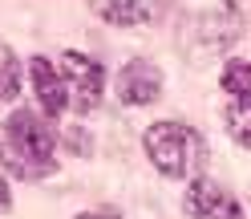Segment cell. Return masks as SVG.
Segmentation results:
<instances>
[{"instance_id": "1", "label": "cell", "mask_w": 251, "mask_h": 219, "mask_svg": "<svg viewBox=\"0 0 251 219\" xmlns=\"http://www.w3.org/2000/svg\"><path fill=\"white\" fill-rule=\"evenodd\" d=\"M53 146L57 138L33 110H12L4 122V142H0V159L8 163L12 175L21 179H41L57 166L53 163Z\"/></svg>"}, {"instance_id": "2", "label": "cell", "mask_w": 251, "mask_h": 219, "mask_svg": "<svg viewBox=\"0 0 251 219\" xmlns=\"http://www.w3.org/2000/svg\"><path fill=\"white\" fill-rule=\"evenodd\" d=\"M142 146L166 179H191L202 170V159H207V146H202L199 130L182 126V122H154L142 138Z\"/></svg>"}, {"instance_id": "3", "label": "cell", "mask_w": 251, "mask_h": 219, "mask_svg": "<svg viewBox=\"0 0 251 219\" xmlns=\"http://www.w3.org/2000/svg\"><path fill=\"white\" fill-rule=\"evenodd\" d=\"M61 77H65V85H69V106L73 110H81V114H89V110H98L101 102V85H105V73L101 65L93 57L85 53H61Z\"/></svg>"}, {"instance_id": "4", "label": "cell", "mask_w": 251, "mask_h": 219, "mask_svg": "<svg viewBox=\"0 0 251 219\" xmlns=\"http://www.w3.org/2000/svg\"><path fill=\"white\" fill-rule=\"evenodd\" d=\"M182 207H186L191 219H243V207L235 203V195H227L211 179H191Z\"/></svg>"}, {"instance_id": "5", "label": "cell", "mask_w": 251, "mask_h": 219, "mask_svg": "<svg viewBox=\"0 0 251 219\" xmlns=\"http://www.w3.org/2000/svg\"><path fill=\"white\" fill-rule=\"evenodd\" d=\"M158 93H162V69L154 65V61L134 57V61L122 65V73H118V98L126 106H150V102H158Z\"/></svg>"}, {"instance_id": "6", "label": "cell", "mask_w": 251, "mask_h": 219, "mask_svg": "<svg viewBox=\"0 0 251 219\" xmlns=\"http://www.w3.org/2000/svg\"><path fill=\"white\" fill-rule=\"evenodd\" d=\"M243 33V12L235 8V4H219L215 12H202V17L195 21V41H199V49H227L231 41H239Z\"/></svg>"}, {"instance_id": "7", "label": "cell", "mask_w": 251, "mask_h": 219, "mask_svg": "<svg viewBox=\"0 0 251 219\" xmlns=\"http://www.w3.org/2000/svg\"><path fill=\"white\" fill-rule=\"evenodd\" d=\"M28 77H33V93H37L41 110L49 118H57L61 110L69 106V85H65V77H61V69L49 57H33L28 61Z\"/></svg>"}, {"instance_id": "8", "label": "cell", "mask_w": 251, "mask_h": 219, "mask_svg": "<svg viewBox=\"0 0 251 219\" xmlns=\"http://www.w3.org/2000/svg\"><path fill=\"white\" fill-rule=\"evenodd\" d=\"M89 4H93V12H98L101 21L122 25V28L154 21V0H89Z\"/></svg>"}, {"instance_id": "9", "label": "cell", "mask_w": 251, "mask_h": 219, "mask_svg": "<svg viewBox=\"0 0 251 219\" xmlns=\"http://www.w3.org/2000/svg\"><path fill=\"white\" fill-rule=\"evenodd\" d=\"M223 126L239 146H251V98H231L223 106Z\"/></svg>"}, {"instance_id": "10", "label": "cell", "mask_w": 251, "mask_h": 219, "mask_svg": "<svg viewBox=\"0 0 251 219\" xmlns=\"http://www.w3.org/2000/svg\"><path fill=\"white\" fill-rule=\"evenodd\" d=\"M21 93V61L8 45H0V106H8Z\"/></svg>"}, {"instance_id": "11", "label": "cell", "mask_w": 251, "mask_h": 219, "mask_svg": "<svg viewBox=\"0 0 251 219\" xmlns=\"http://www.w3.org/2000/svg\"><path fill=\"white\" fill-rule=\"evenodd\" d=\"M223 89L231 98H251V61H227L223 65Z\"/></svg>"}, {"instance_id": "12", "label": "cell", "mask_w": 251, "mask_h": 219, "mask_svg": "<svg viewBox=\"0 0 251 219\" xmlns=\"http://www.w3.org/2000/svg\"><path fill=\"white\" fill-rule=\"evenodd\" d=\"M77 219H118V211L114 207H98V211H81Z\"/></svg>"}, {"instance_id": "13", "label": "cell", "mask_w": 251, "mask_h": 219, "mask_svg": "<svg viewBox=\"0 0 251 219\" xmlns=\"http://www.w3.org/2000/svg\"><path fill=\"white\" fill-rule=\"evenodd\" d=\"M8 203H12V195H8V183H4V175H0V211H8Z\"/></svg>"}, {"instance_id": "14", "label": "cell", "mask_w": 251, "mask_h": 219, "mask_svg": "<svg viewBox=\"0 0 251 219\" xmlns=\"http://www.w3.org/2000/svg\"><path fill=\"white\" fill-rule=\"evenodd\" d=\"M73 130H81V126H73ZM69 142H73V150H77V154H85V150H89V146H85V138H81V134H69Z\"/></svg>"}]
</instances>
